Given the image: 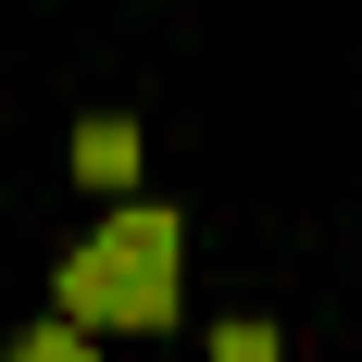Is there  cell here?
Wrapping results in <instances>:
<instances>
[{
    "mask_svg": "<svg viewBox=\"0 0 362 362\" xmlns=\"http://www.w3.org/2000/svg\"><path fill=\"white\" fill-rule=\"evenodd\" d=\"M175 313H187V213L175 200H125L88 250H63V325L163 337Z\"/></svg>",
    "mask_w": 362,
    "mask_h": 362,
    "instance_id": "6da1fadb",
    "label": "cell"
},
{
    "mask_svg": "<svg viewBox=\"0 0 362 362\" xmlns=\"http://www.w3.org/2000/svg\"><path fill=\"white\" fill-rule=\"evenodd\" d=\"M75 175L100 187L112 213L138 200V175H150V138H138V112H75Z\"/></svg>",
    "mask_w": 362,
    "mask_h": 362,
    "instance_id": "7a4b0ae2",
    "label": "cell"
},
{
    "mask_svg": "<svg viewBox=\"0 0 362 362\" xmlns=\"http://www.w3.org/2000/svg\"><path fill=\"white\" fill-rule=\"evenodd\" d=\"M13 362H100V337L50 313V325H25V337H13Z\"/></svg>",
    "mask_w": 362,
    "mask_h": 362,
    "instance_id": "3957f363",
    "label": "cell"
},
{
    "mask_svg": "<svg viewBox=\"0 0 362 362\" xmlns=\"http://www.w3.org/2000/svg\"><path fill=\"white\" fill-rule=\"evenodd\" d=\"M200 362H288V337L250 313V325H213V350H200Z\"/></svg>",
    "mask_w": 362,
    "mask_h": 362,
    "instance_id": "277c9868",
    "label": "cell"
}]
</instances>
